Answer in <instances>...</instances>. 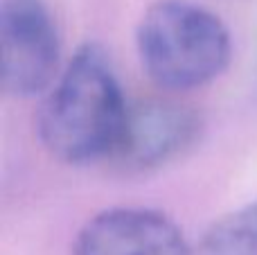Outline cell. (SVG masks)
<instances>
[{
    "label": "cell",
    "mask_w": 257,
    "mask_h": 255,
    "mask_svg": "<svg viewBox=\"0 0 257 255\" xmlns=\"http://www.w3.org/2000/svg\"><path fill=\"white\" fill-rule=\"evenodd\" d=\"M131 104L99 43L79 45L59 79L43 95L36 134L52 158L90 165L115 158L124 138Z\"/></svg>",
    "instance_id": "6da1fadb"
},
{
    "label": "cell",
    "mask_w": 257,
    "mask_h": 255,
    "mask_svg": "<svg viewBox=\"0 0 257 255\" xmlns=\"http://www.w3.org/2000/svg\"><path fill=\"white\" fill-rule=\"evenodd\" d=\"M136 48L158 88L192 90L214 81L232 59V39L214 12L187 0H158L142 14Z\"/></svg>",
    "instance_id": "7a4b0ae2"
},
{
    "label": "cell",
    "mask_w": 257,
    "mask_h": 255,
    "mask_svg": "<svg viewBox=\"0 0 257 255\" xmlns=\"http://www.w3.org/2000/svg\"><path fill=\"white\" fill-rule=\"evenodd\" d=\"M61 36L45 0H0V77L7 95H45L61 75Z\"/></svg>",
    "instance_id": "3957f363"
},
{
    "label": "cell",
    "mask_w": 257,
    "mask_h": 255,
    "mask_svg": "<svg viewBox=\"0 0 257 255\" xmlns=\"http://www.w3.org/2000/svg\"><path fill=\"white\" fill-rule=\"evenodd\" d=\"M203 117L192 106L167 99H149L131 106L113 161L126 172H154L183 158L199 145Z\"/></svg>",
    "instance_id": "277c9868"
},
{
    "label": "cell",
    "mask_w": 257,
    "mask_h": 255,
    "mask_svg": "<svg viewBox=\"0 0 257 255\" xmlns=\"http://www.w3.org/2000/svg\"><path fill=\"white\" fill-rule=\"evenodd\" d=\"M70 255H194L178 224L154 208L120 206L93 215Z\"/></svg>",
    "instance_id": "5b68a950"
},
{
    "label": "cell",
    "mask_w": 257,
    "mask_h": 255,
    "mask_svg": "<svg viewBox=\"0 0 257 255\" xmlns=\"http://www.w3.org/2000/svg\"><path fill=\"white\" fill-rule=\"evenodd\" d=\"M201 251H253L257 253V201L217 219L201 239Z\"/></svg>",
    "instance_id": "8992f818"
},
{
    "label": "cell",
    "mask_w": 257,
    "mask_h": 255,
    "mask_svg": "<svg viewBox=\"0 0 257 255\" xmlns=\"http://www.w3.org/2000/svg\"><path fill=\"white\" fill-rule=\"evenodd\" d=\"M199 255H257L253 251H201L199 248Z\"/></svg>",
    "instance_id": "52a82bcc"
}]
</instances>
